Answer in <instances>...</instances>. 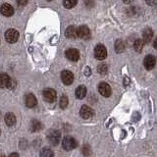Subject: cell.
<instances>
[{"label": "cell", "mask_w": 157, "mask_h": 157, "mask_svg": "<svg viewBox=\"0 0 157 157\" xmlns=\"http://www.w3.org/2000/svg\"><path fill=\"white\" fill-rule=\"evenodd\" d=\"M5 38L10 43H15L19 39V33L14 29H10L5 33Z\"/></svg>", "instance_id": "5b68a950"}, {"label": "cell", "mask_w": 157, "mask_h": 157, "mask_svg": "<svg viewBox=\"0 0 157 157\" xmlns=\"http://www.w3.org/2000/svg\"><path fill=\"white\" fill-rule=\"evenodd\" d=\"M65 36L68 38H72V39L78 37V29L76 27H74V26L68 27L67 29H66V32H65Z\"/></svg>", "instance_id": "9a60e30c"}, {"label": "cell", "mask_w": 157, "mask_h": 157, "mask_svg": "<svg viewBox=\"0 0 157 157\" xmlns=\"http://www.w3.org/2000/svg\"><path fill=\"white\" fill-rule=\"evenodd\" d=\"M78 36L82 38V39H86V40L90 39L91 36L90 29H88L86 26H81L78 29Z\"/></svg>", "instance_id": "9c48e42d"}, {"label": "cell", "mask_w": 157, "mask_h": 157, "mask_svg": "<svg viewBox=\"0 0 157 157\" xmlns=\"http://www.w3.org/2000/svg\"><path fill=\"white\" fill-rule=\"evenodd\" d=\"M97 71L99 74H101V75H105L108 71V67L106 64H100V65L97 67Z\"/></svg>", "instance_id": "cb8c5ba5"}, {"label": "cell", "mask_w": 157, "mask_h": 157, "mask_svg": "<svg viewBox=\"0 0 157 157\" xmlns=\"http://www.w3.org/2000/svg\"><path fill=\"white\" fill-rule=\"evenodd\" d=\"M25 104L29 108H33L37 104L36 97L34 96L33 93H29V94H27L26 97H25Z\"/></svg>", "instance_id": "8fae6325"}, {"label": "cell", "mask_w": 157, "mask_h": 157, "mask_svg": "<svg viewBox=\"0 0 157 157\" xmlns=\"http://www.w3.org/2000/svg\"><path fill=\"white\" fill-rule=\"evenodd\" d=\"M146 3L150 5V6H153V5H156L157 4V0H145Z\"/></svg>", "instance_id": "4316f807"}, {"label": "cell", "mask_w": 157, "mask_h": 157, "mask_svg": "<svg viewBox=\"0 0 157 157\" xmlns=\"http://www.w3.org/2000/svg\"><path fill=\"white\" fill-rule=\"evenodd\" d=\"M90 153H91V149H90V145H87V144L83 145L82 146V154L85 156H88V155H90Z\"/></svg>", "instance_id": "484cf974"}, {"label": "cell", "mask_w": 157, "mask_h": 157, "mask_svg": "<svg viewBox=\"0 0 157 157\" xmlns=\"http://www.w3.org/2000/svg\"><path fill=\"white\" fill-rule=\"evenodd\" d=\"M144 42L142 39H140V38L136 39V40L135 41V43H134L135 50L137 51V52H140L142 50V47H144Z\"/></svg>", "instance_id": "44dd1931"}, {"label": "cell", "mask_w": 157, "mask_h": 157, "mask_svg": "<svg viewBox=\"0 0 157 157\" xmlns=\"http://www.w3.org/2000/svg\"><path fill=\"white\" fill-rule=\"evenodd\" d=\"M47 140L52 145H57L61 140V132L56 130H51L47 134Z\"/></svg>", "instance_id": "3957f363"}, {"label": "cell", "mask_w": 157, "mask_h": 157, "mask_svg": "<svg viewBox=\"0 0 157 157\" xmlns=\"http://www.w3.org/2000/svg\"><path fill=\"white\" fill-rule=\"evenodd\" d=\"M153 46L157 49V37L154 39V42H153Z\"/></svg>", "instance_id": "4dcf8cb0"}, {"label": "cell", "mask_w": 157, "mask_h": 157, "mask_svg": "<svg viewBox=\"0 0 157 157\" xmlns=\"http://www.w3.org/2000/svg\"><path fill=\"white\" fill-rule=\"evenodd\" d=\"M80 114H81V117L83 118V119H90V118H91L93 116V110L90 107L83 105V106H82L81 110H80Z\"/></svg>", "instance_id": "4fadbf2b"}, {"label": "cell", "mask_w": 157, "mask_h": 157, "mask_svg": "<svg viewBox=\"0 0 157 157\" xmlns=\"http://www.w3.org/2000/svg\"><path fill=\"white\" fill-rule=\"evenodd\" d=\"M42 129V124L38 120H33L31 122V131L32 132H38Z\"/></svg>", "instance_id": "d6986e66"}, {"label": "cell", "mask_w": 157, "mask_h": 157, "mask_svg": "<svg viewBox=\"0 0 157 157\" xmlns=\"http://www.w3.org/2000/svg\"><path fill=\"white\" fill-rule=\"evenodd\" d=\"M49 1H51V0H49Z\"/></svg>", "instance_id": "836d02e7"}, {"label": "cell", "mask_w": 157, "mask_h": 157, "mask_svg": "<svg viewBox=\"0 0 157 157\" xmlns=\"http://www.w3.org/2000/svg\"><path fill=\"white\" fill-rule=\"evenodd\" d=\"M155 57L153 55H147L144 60V65L147 70H152L155 67Z\"/></svg>", "instance_id": "7c38bea8"}, {"label": "cell", "mask_w": 157, "mask_h": 157, "mask_svg": "<svg viewBox=\"0 0 157 157\" xmlns=\"http://www.w3.org/2000/svg\"><path fill=\"white\" fill-rule=\"evenodd\" d=\"M9 157H20V156H19L18 153H15V152H14V153H11V154H10Z\"/></svg>", "instance_id": "f1b7e54d"}, {"label": "cell", "mask_w": 157, "mask_h": 157, "mask_svg": "<svg viewBox=\"0 0 157 157\" xmlns=\"http://www.w3.org/2000/svg\"><path fill=\"white\" fill-rule=\"evenodd\" d=\"M4 120H5V123H6L7 126L12 127L15 125V123H16V117H15L13 113H7L4 117Z\"/></svg>", "instance_id": "ac0fdd59"}, {"label": "cell", "mask_w": 157, "mask_h": 157, "mask_svg": "<svg viewBox=\"0 0 157 157\" xmlns=\"http://www.w3.org/2000/svg\"><path fill=\"white\" fill-rule=\"evenodd\" d=\"M90 68H86V76L90 75Z\"/></svg>", "instance_id": "1f68e13d"}, {"label": "cell", "mask_w": 157, "mask_h": 157, "mask_svg": "<svg viewBox=\"0 0 157 157\" xmlns=\"http://www.w3.org/2000/svg\"><path fill=\"white\" fill-rule=\"evenodd\" d=\"M0 157H5V155L4 154H0Z\"/></svg>", "instance_id": "d6a6232c"}, {"label": "cell", "mask_w": 157, "mask_h": 157, "mask_svg": "<svg viewBox=\"0 0 157 157\" xmlns=\"http://www.w3.org/2000/svg\"><path fill=\"white\" fill-rule=\"evenodd\" d=\"M68 97L66 95H62L61 98H60V107L62 108V109H65V108L68 106Z\"/></svg>", "instance_id": "d4e9b609"}, {"label": "cell", "mask_w": 157, "mask_h": 157, "mask_svg": "<svg viewBox=\"0 0 157 157\" xmlns=\"http://www.w3.org/2000/svg\"><path fill=\"white\" fill-rule=\"evenodd\" d=\"M0 12H1L2 15H4L5 17H10L14 14V9L10 4L4 3L1 6V8H0Z\"/></svg>", "instance_id": "5bb4252c"}, {"label": "cell", "mask_w": 157, "mask_h": 157, "mask_svg": "<svg viewBox=\"0 0 157 157\" xmlns=\"http://www.w3.org/2000/svg\"><path fill=\"white\" fill-rule=\"evenodd\" d=\"M132 1H134V0H123V2L126 3V4H129V3H131Z\"/></svg>", "instance_id": "f546056e"}, {"label": "cell", "mask_w": 157, "mask_h": 157, "mask_svg": "<svg viewBox=\"0 0 157 157\" xmlns=\"http://www.w3.org/2000/svg\"><path fill=\"white\" fill-rule=\"evenodd\" d=\"M78 3V0H63V5L67 9H71L75 7Z\"/></svg>", "instance_id": "7402d4cb"}, {"label": "cell", "mask_w": 157, "mask_h": 157, "mask_svg": "<svg viewBox=\"0 0 157 157\" xmlns=\"http://www.w3.org/2000/svg\"><path fill=\"white\" fill-rule=\"evenodd\" d=\"M13 80L7 74H0V87L1 88H13Z\"/></svg>", "instance_id": "7a4b0ae2"}, {"label": "cell", "mask_w": 157, "mask_h": 157, "mask_svg": "<svg viewBox=\"0 0 157 157\" xmlns=\"http://www.w3.org/2000/svg\"><path fill=\"white\" fill-rule=\"evenodd\" d=\"M115 49H116V51L118 53H121V52L124 51L125 44H124V42L121 40V39H118V40L116 41V43H115Z\"/></svg>", "instance_id": "603a6c76"}, {"label": "cell", "mask_w": 157, "mask_h": 157, "mask_svg": "<svg viewBox=\"0 0 157 157\" xmlns=\"http://www.w3.org/2000/svg\"><path fill=\"white\" fill-rule=\"evenodd\" d=\"M66 57L70 61L76 62L78 60V58H80V52L75 48H70L66 51Z\"/></svg>", "instance_id": "30bf717a"}, {"label": "cell", "mask_w": 157, "mask_h": 157, "mask_svg": "<svg viewBox=\"0 0 157 157\" xmlns=\"http://www.w3.org/2000/svg\"><path fill=\"white\" fill-rule=\"evenodd\" d=\"M16 1L19 5H21V6H24V5H26L28 3V0H16Z\"/></svg>", "instance_id": "83f0119b"}, {"label": "cell", "mask_w": 157, "mask_h": 157, "mask_svg": "<svg viewBox=\"0 0 157 157\" xmlns=\"http://www.w3.org/2000/svg\"><path fill=\"white\" fill-rule=\"evenodd\" d=\"M86 92H87V90L85 86H78L76 90L75 94L78 99H82V98H85V96L86 95Z\"/></svg>", "instance_id": "2e32d148"}, {"label": "cell", "mask_w": 157, "mask_h": 157, "mask_svg": "<svg viewBox=\"0 0 157 157\" xmlns=\"http://www.w3.org/2000/svg\"><path fill=\"white\" fill-rule=\"evenodd\" d=\"M56 91L52 90V88H45L43 90V98L45 99V101L49 102V103H52L56 100Z\"/></svg>", "instance_id": "8992f818"}, {"label": "cell", "mask_w": 157, "mask_h": 157, "mask_svg": "<svg viewBox=\"0 0 157 157\" xmlns=\"http://www.w3.org/2000/svg\"><path fill=\"white\" fill-rule=\"evenodd\" d=\"M62 146H63V148L65 150L69 151V150L75 149L76 147L78 146V142L73 136H67L64 137V140L62 141Z\"/></svg>", "instance_id": "6da1fadb"}, {"label": "cell", "mask_w": 157, "mask_h": 157, "mask_svg": "<svg viewBox=\"0 0 157 157\" xmlns=\"http://www.w3.org/2000/svg\"><path fill=\"white\" fill-rule=\"evenodd\" d=\"M98 91L99 93L104 97H109L112 93L111 86L108 85L107 82H101L99 86H98Z\"/></svg>", "instance_id": "52a82bcc"}, {"label": "cell", "mask_w": 157, "mask_h": 157, "mask_svg": "<svg viewBox=\"0 0 157 157\" xmlns=\"http://www.w3.org/2000/svg\"><path fill=\"white\" fill-rule=\"evenodd\" d=\"M94 56L98 60H104L107 57V49L102 44H98L94 48Z\"/></svg>", "instance_id": "277c9868"}, {"label": "cell", "mask_w": 157, "mask_h": 157, "mask_svg": "<svg viewBox=\"0 0 157 157\" xmlns=\"http://www.w3.org/2000/svg\"><path fill=\"white\" fill-rule=\"evenodd\" d=\"M142 37H144V42L148 43L151 41L152 37H153V32L151 29H145L144 33H142Z\"/></svg>", "instance_id": "e0dca14e"}, {"label": "cell", "mask_w": 157, "mask_h": 157, "mask_svg": "<svg viewBox=\"0 0 157 157\" xmlns=\"http://www.w3.org/2000/svg\"><path fill=\"white\" fill-rule=\"evenodd\" d=\"M61 80L63 82L64 85H66V86H70L71 83L74 82V75H73V73L71 71H63L61 73Z\"/></svg>", "instance_id": "ba28073f"}, {"label": "cell", "mask_w": 157, "mask_h": 157, "mask_svg": "<svg viewBox=\"0 0 157 157\" xmlns=\"http://www.w3.org/2000/svg\"><path fill=\"white\" fill-rule=\"evenodd\" d=\"M40 157H54V153L49 147H44L40 151Z\"/></svg>", "instance_id": "ffe728a7"}]
</instances>
